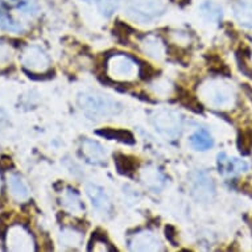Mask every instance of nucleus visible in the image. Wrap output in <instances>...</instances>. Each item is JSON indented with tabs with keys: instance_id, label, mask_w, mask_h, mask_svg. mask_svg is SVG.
Here are the masks:
<instances>
[{
	"instance_id": "obj_1",
	"label": "nucleus",
	"mask_w": 252,
	"mask_h": 252,
	"mask_svg": "<svg viewBox=\"0 0 252 252\" xmlns=\"http://www.w3.org/2000/svg\"><path fill=\"white\" fill-rule=\"evenodd\" d=\"M78 105L90 119L115 116L123 110L119 102L99 93H81L78 95Z\"/></svg>"
},
{
	"instance_id": "obj_2",
	"label": "nucleus",
	"mask_w": 252,
	"mask_h": 252,
	"mask_svg": "<svg viewBox=\"0 0 252 252\" xmlns=\"http://www.w3.org/2000/svg\"><path fill=\"white\" fill-rule=\"evenodd\" d=\"M128 13L140 21H151L165 11L164 0H130Z\"/></svg>"
},
{
	"instance_id": "obj_3",
	"label": "nucleus",
	"mask_w": 252,
	"mask_h": 252,
	"mask_svg": "<svg viewBox=\"0 0 252 252\" xmlns=\"http://www.w3.org/2000/svg\"><path fill=\"white\" fill-rule=\"evenodd\" d=\"M155 124L163 134L170 138H176L181 134L182 123L180 113L172 110H163L156 113Z\"/></svg>"
},
{
	"instance_id": "obj_4",
	"label": "nucleus",
	"mask_w": 252,
	"mask_h": 252,
	"mask_svg": "<svg viewBox=\"0 0 252 252\" xmlns=\"http://www.w3.org/2000/svg\"><path fill=\"white\" fill-rule=\"evenodd\" d=\"M135 62L124 55H116L107 61L110 77L116 80H128L135 74Z\"/></svg>"
},
{
	"instance_id": "obj_5",
	"label": "nucleus",
	"mask_w": 252,
	"mask_h": 252,
	"mask_svg": "<svg viewBox=\"0 0 252 252\" xmlns=\"http://www.w3.org/2000/svg\"><path fill=\"white\" fill-rule=\"evenodd\" d=\"M192 193L198 201L210 202L215 196V188L213 180L205 173H196L192 177Z\"/></svg>"
},
{
	"instance_id": "obj_6",
	"label": "nucleus",
	"mask_w": 252,
	"mask_h": 252,
	"mask_svg": "<svg viewBox=\"0 0 252 252\" xmlns=\"http://www.w3.org/2000/svg\"><path fill=\"white\" fill-rule=\"evenodd\" d=\"M81 149H82V155L88 163H91V164H105L106 163L107 152L103 148V145L95 140L84 139L82 141Z\"/></svg>"
},
{
	"instance_id": "obj_7",
	"label": "nucleus",
	"mask_w": 252,
	"mask_h": 252,
	"mask_svg": "<svg viewBox=\"0 0 252 252\" xmlns=\"http://www.w3.org/2000/svg\"><path fill=\"white\" fill-rule=\"evenodd\" d=\"M86 193H87L90 201L97 210L102 213H110L111 211V202H110L107 194L101 186L95 184H87L86 185Z\"/></svg>"
},
{
	"instance_id": "obj_8",
	"label": "nucleus",
	"mask_w": 252,
	"mask_h": 252,
	"mask_svg": "<svg viewBox=\"0 0 252 252\" xmlns=\"http://www.w3.org/2000/svg\"><path fill=\"white\" fill-rule=\"evenodd\" d=\"M218 169L219 173L222 174H238L240 172H244L248 169V164L243 160L230 159L226 153H219L218 155Z\"/></svg>"
},
{
	"instance_id": "obj_9",
	"label": "nucleus",
	"mask_w": 252,
	"mask_h": 252,
	"mask_svg": "<svg viewBox=\"0 0 252 252\" xmlns=\"http://www.w3.org/2000/svg\"><path fill=\"white\" fill-rule=\"evenodd\" d=\"M131 248L132 250H140V251H156L161 250L159 244V239H156L151 232H141L136 235L134 240H131Z\"/></svg>"
},
{
	"instance_id": "obj_10",
	"label": "nucleus",
	"mask_w": 252,
	"mask_h": 252,
	"mask_svg": "<svg viewBox=\"0 0 252 252\" xmlns=\"http://www.w3.org/2000/svg\"><path fill=\"white\" fill-rule=\"evenodd\" d=\"M189 143L197 151H207V149H210L213 147L211 135L206 130H198L194 134L190 135Z\"/></svg>"
},
{
	"instance_id": "obj_11",
	"label": "nucleus",
	"mask_w": 252,
	"mask_h": 252,
	"mask_svg": "<svg viewBox=\"0 0 252 252\" xmlns=\"http://www.w3.org/2000/svg\"><path fill=\"white\" fill-rule=\"evenodd\" d=\"M97 134L99 136H103L106 139L109 140H119V141H122V143L126 144H132L135 143L134 136L131 132L124 130H113V128H103V130H98Z\"/></svg>"
},
{
	"instance_id": "obj_12",
	"label": "nucleus",
	"mask_w": 252,
	"mask_h": 252,
	"mask_svg": "<svg viewBox=\"0 0 252 252\" xmlns=\"http://www.w3.org/2000/svg\"><path fill=\"white\" fill-rule=\"evenodd\" d=\"M9 189H11V193L17 201H21V199H26L29 196V190L27 188V185L24 184V181L21 180L20 176L17 174H12L9 177L8 181Z\"/></svg>"
},
{
	"instance_id": "obj_13",
	"label": "nucleus",
	"mask_w": 252,
	"mask_h": 252,
	"mask_svg": "<svg viewBox=\"0 0 252 252\" xmlns=\"http://www.w3.org/2000/svg\"><path fill=\"white\" fill-rule=\"evenodd\" d=\"M115 164H116L119 173L127 174V176H131L136 170V168H138V161L134 157L120 155V153L115 156Z\"/></svg>"
},
{
	"instance_id": "obj_14",
	"label": "nucleus",
	"mask_w": 252,
	"mask_h": 252,
	"mask_svg": "<svg viewBox=\"0 0 252 252\" xmlns=\"http://www.w3.org/2000/svg\"><path fill=\"white\" fill-rule=\"evenodd\" d=\"M234 15L240 24L244 27H252V4L238 3L234 5Z\"/></svg>"
},
{
	"instance_id": "obj_15",
	"label": "nucleus",
	"mask_w": 252,
	"mask_h": 252,
	"mask_svg": "<svg viewBox=\"0 0 252 252\" xmlns=\"http://www.w3.org/2000/svg\"><path fill=\"white\" fill-rule=\"evenodd\" d=\"M0 28L7 32H15L19 33L23 30V27L20 26V23H17L11 15H9L5 9L0 7Z\"/></svg>"
},
{
	"instance_id": "obj_16",
	"label": "nucleus",
	"mask_w": 252,
	"mask_h": 252,
	"mask_svg": "<svg viewBox=\"0 0 252 252\" xmlns=\"http://www.w3.org/2000/svg\"><path fill=\"white\" fill-rule=\"evenodd\" d=\"M63 205L66 206L67 209L74 211V213L82 211L84 209L80 199V196L77 193V190L72 189V188H67V192L65 193V198H63Z\"/></svg>"
},
{
	"instance_id": "obj_17",
	"label": "nucleus",
	"mask_w": 252,
	"mask_h": 252,
	"mask_svg": "<svg viewBox=\"0 0 252 252\" xmlns=\"http://www.w3.org/2000/svg\"><path fill=\"white\" fill-rule=\"evenodd\" d=\"M201 11L206 19L210 21H219L222 17V8L213 1H205L201 5Z\"/></svg>"
},
{
	"instance_id": "obj_18",
	"label": "nucleus",
	"mask_w": 252,
	"mask_h": 252,
	"mask_svg": "<svg viewBox=\"0 0 252 252\" xmlns=\"http://www.w3.org/2000/svg\"><path fill=\"white\" fill-rule=\"evenodd\" d=\"M86 3H97L98 8L105 16H111L118 8L120 0H82Z\"/></svg>"
},
{
	"instance_id": "obj_19",
	"label": "nucleus",
	"mask_w": 252,
	"mask_h": 252,
	"mask_svg": "<svg viewBox=\"0 0 252 252\" xmlns=\"http://www.w3.org/2000/svg\"><path fill=\"white\" fill-rule=\"evenodd\" d=\"M178 98H180L181 103H182V105H185L188 109L193 110V111H196V112H201L202 111V106L201 103H199V101H198L196 97H193L190 93L185 91V90H181Z\"/></svg>"
},
{
	"instance_id": "obj_20",
	"label": "nucleus",
	"mask_w": 252,
	"mask_h": 252,
	"mask_svg": "<svg viewBox=\"0 0 252 252\" xmlns=\"http://www.w3.org/2000/svg\"><path fill=\"white\" fill-rule=\"evenodd\" d=\"M90 251H115V248L110 246V243L106 239L105 234H95L91 240V246H90Z\"/></svg>"
},
{
	"instance_id": "obj_21",
	"label": "nucleus",
	"mask_w": 252,
	"mask_h": 252,
	"mask_svg": "<svg viewBox=\"0 0 252 252\" xmlns=\"http://www.w3.org/2000/svg\"><path fill=\"white\" fill-rule=\"evenodd\" d=\"M113 34H116V37L120 41L128 42V38L132 34V29L128 26H126V24H123L122 21H118L116 26L113 27Z\"/></svg>"
},
{
	"instance_id": "obj_22",
	"label": "nucleus",
	"mask_w": 252,
	"mask_h": 252,
	"mask_svg": "<svg viewBox=\"0 0 252 252\" xmlns=\"http://www.w3.org/2000/svg\"><path fill=\"white\" fill-rule=\"evenodd\" d=\"M239 148L240 152L248 153V151L252 148V131H243L239 136Z\"/></svg>"
},
{
	"instance_id": "obj_23",
	"label": "nucleus",
	"mask_w": 252,
	"mask_h": 252,
	"mask_svg": "<svg viewBox=\"0 0 252 252\" xmlns=\"http://www.w3.org/2000/svg\"><path fill=\"white\" fill-rule=\"evenodd\" d=\"M15 7L17 9H21V11H24V12H32L33 9H36V4H34L33 1H30V0H11Z\"/></svg>"
},
{
	"instance_id": "obj_24",
	"label": "nucleus",
	"mask_w": 252,
	"mask_h": 252,
	"mask_svg": "<svg viewBox=\"0 0 252 252\" xmlns=\"http://www.w3.org/2000/svg\"><path fill=\"white\" fill-rule=\"evenodd\" d=\"M139 74L141 76V78H144V80H149V78H152L153 74H155V69H153L149 63H141V65H140Z\"/></svg>"
},
{
	"instance_id": "obj_25",
	"label": "nucleus",
	"mask_w": 252,
	"mask_h": 252,
	"mask_svg": "<svg viewBox=\"0 0 252 252\" xmlns=\"http://www.w3.org/2000/svg\"><path fill=\"white\" fill-rule=\"evenodd\" d=\"M24 73H26L27 76L29 77V78H32V80H36V81L49 80V78H51V77H53V74H55V72H53V70H52V72H48L47 74H37V73L29 72V70H27V69H24Z\"/></svg>"
},
{
	"instance_id": "obj_26",
	"label": "nucleus",
	"mask_w": 252,
	"mask_h": 252,
	"mask_svg": "<svg viewBox=\"0 0 252 252\" xmlns=\"http://www.w3.org/2000/svg\"><path fill=\"white\" fill-rule=\"evenodd\" d=\"M13 161L12 159L7 155H3L0 157V169L3 170H9V169H13Z\"/></svg>"
},
{
	"instance_id": "obj_27",
	"label": "nucleus",
	"mask_w": 252,
	"mask_h": 252,
	"mask_svg": "<svg viewBox=\"0 0 252 252\" xmlns=\"http://www.w3.org/2000/svg\"><path fill=\"white\" fill-rule=\"evenodd\" d=\"M165 232H167V238L169 239V242H170V243H173V246H177L176 230H174L172 226H168L167 228H165Z\"/></svg>"
},
{
	"instance_id": "obj_28",
	"label": "nucleus",
	"mask_w": 252,
	"mask_h": 252,
	"mask_svg": "<svg viewBox=\"0 0 252 252\" xmlns=\"http://www.w3.org/2000/svg\"><path fill=\"white\" fill-rule=\"evenodd\" d=\"M246 91H247V94H248V95H250V99H251V101H252V90H251V88L246 87Z\"/></svg>"
}]
</instances>
